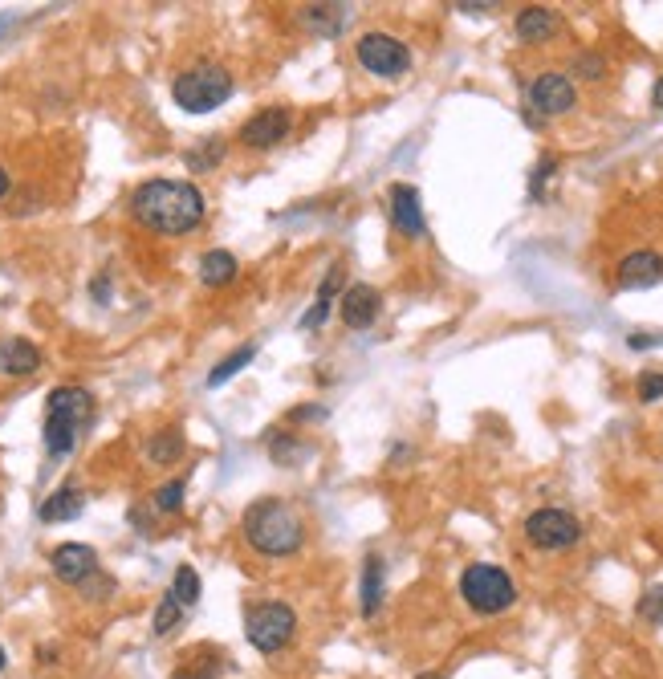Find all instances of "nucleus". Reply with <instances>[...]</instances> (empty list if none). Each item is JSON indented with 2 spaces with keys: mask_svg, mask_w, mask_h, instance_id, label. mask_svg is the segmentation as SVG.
I'll list each match as a JSON object with an SVG mask.
<instances>
[{
  "mask_svg": "<svg viewBox=\"0 0 663 679\" xmlns=\"http://www.w3.org/2000/svg\"><path fill=\"white\" fill-rule=\"evenodd\" d=\"M131 216L159 236H184L204 220V192L188 179H147L131 196Z\"/></svg>",
  "mask_w": 663,
  "mask_h": 679,
  "instance_id": "f257e3e1",
  "label": "nucleus"
},
{
  "mask_svg": "<svg viewBox=\"0 0 663 679\" xmlns=\"http://www.w3.org/2000/svg\"><path fill=\"white\" fill-rule=\"evenodd\" d=\"M245 537L265 558H289L306 541V521H301V513L289 501L265 497L245 513Z\"/></svg>",
  "mask_w": 663,
  "mask_h": 679,
  "instance_id": "f03ea898",
  "label": "nucleus"
},
{
  "mask_svg": "<svg viewBox=\"0 0 663 679\" xmlns=\"http://www.w3.org/2000/svg\"><path fill=\"white\" fill-rule=\"evenodd\" d=\"M94 415V399L82 387H53L45 403V448L49 456H70L78 448V436Z\"/></svg>",
  "mask_w": 663,
  "mask_h": 679,
  "instance_id": "7ed1b4c3",
  "label": "nucleus"
},
{
  "mask_svg": "<svg viewBox=\"0 0 663 679\" xmlns=\"http://www.w3.org/2000/svg\"><path fill=\"white\" fill-rule=\"evenodd\" d=\"M171 94H175L179 110L208 114V110H216V106H224L232 98V74L224 66H216V61H200V66H192V70H184L175 78Z\"/></svg>",
  "mask_w": 663,
  "mask_h": 679,
  "instance_id": "20e7f679",
  "label": "nucleus"
},
{
  "mask_svg": "<svg viewBox=\"0 0 663 679\" xmlns=\"http://www.w3.org/2000/svg\"><path fill=\"white\" fill-rule=\"evenodd\" d=\"M460 594H464V602H468L476 614H501V610H509V606L517 602L513 578H509L501 566H489V562L464 570Z\"/></svg>",
  "mask_w": 663,
  "mask_h": 679,
  "instance_id": "39448f33",
  "label": "nucleus"
},
{
  "mask_svg": "<svg viewBox=\"0 0 663 679\" xmlns=\"http://www.w3.org/2000/svg\"><path fill=\"white\" fill-rule=\"evenodd\" d=\"M293 631H297V614L285 602H261L245 614V635L261 655L281 651L293 639Z\"/></svg>",
  "mask_w": 663,
  "mask_h": 679,
  "instance_id": "423d86ee",
  "label": "nucleus"
},
{
  "mask_svg": "<svg viewBox=\"0 0 663 679\" xmlns=\"http://www.w3.org/2000/svg\"><path fill=\"white\" fill-rule=\"evenodd\" d=\"M354 53H358V66L379 78H399L411 70V49L391 33H363Z\"/></svg>",
  "mask_w": 663,
  "mask_h": 679,
  "instance_id": "0eeeda50",
  "label": "nucleus"
},
{
  "mask_svg": "<svg viewBox=\"0 0 663 679\" xmlns=\"http://www.w3.org/2000/svg\"><path fill=\"white\" fill-rule=\"evenodd\" d=\"M525 537L537 549H570V545L582 541V525L566 509H537L525 521Z\"/></svg>",
  "mask_w": 663,
  "mask_h": 679,
  "instance_id": "6e6552de",
  "label": "nucleus"
},
{
  "mask_svg": "<svg viewBox=\"0 0 663 679\" xmlns=\"http://www.w3.org/2000/svg\"><path fill=\"white\" fill-rule=\"evenodd\" d=\"M289 127H293V114L285 106H265L240 127V139H245V147H253V151H269V147L285 143Z\"/></svg>",
  "mask_w": 663,
  "mask_h": 679,
  "instance_id": "1a4fd4ad",
  "label": "nucleus"
},
{
  "mask_svg": "<svg viewBox=\"0 0 663 679\" xmlns=\"http://www.w3.org/2000/svg\"><path fill=\"white\" fill-rule=\"evenodd\" d=\"M53 574L62 578V582H70V586H82L86 578H94L98 574V553L90 549V545H82V541H66V545H57L53 549Z\"/></svg>",
  "mask_w": 663,
  "mask_h": 679,
  "instance_id": "9d476101",
  "label": "nucleus"
},
{
  "mask_svg": "<svg viewBox=\"0 0 663 679\" xmlns=\"http://www.w3.org/2000/svg\"><path fill=\"white\" fill-rule=\"evenodd\" d=\"M529 102H533V110H541V114H566V110H574L578 94H574V86H570L566 74H541V78H533V86H529Z\"/></svg>",
  "mask_w": 663,
  "mask_h": 679,
  "instance_id": "9b49d317",
  "label": "nucleus"
},
{
  "mask_svg": "<svg viewBox=\"0 0 663 679\" xmlns=\"http://www.w3.org/2000/svg\"><path fill=\"white\" fill-rule=\"evenodd\" d=\"M379 305H383L379 289H371V285H350V289L342 293V301H338V314H342V322H346L350 330H367V326L379 318Z\"/></svg>",
  "mask_w": 663,
  "mask_h": 679,
  "instance_id": "f8f14e48",
  "label": "nucleus"
},
{
  "mask_svg": "<svg viewBox=\"0 0 663 679\" xmlns=\"http://www.w3.org/2000/svg\"><path fill=\"white\" fill-rule=\"evenodd\" d=\"M391 224L403 236H424V208H419V192L411 183H395L391 188Z\"/></svg>",
  "mask_w": 663,
  "mask_h": 679,
  "instance_id": "ddd939ff",
  "label": "nucleus"
},
{
  "mask_svg": "<svg viewBox=\"0 0 663 679\" xmlns=\"http://www.w3.org/2000/svg\"><path fill=\"white\" fill-rule=\"evenodd\" d=\"M663 281V257L659 253H631L619 265V289H647Z\"/></svg>",
  "mask_w": 663,
  "mask_h": 679,
  "instance_id": "4468645a",
  "label": "nucleus"
},
{
  "mask_svg": "<svg viewBox=\"0 0 663 679\" xmlns=\"http://www.w3.org/2000/svg\"><path fill=\"white\" fill-rule=\"evenodd\" d=\"M41 366V350L29 342V338H5L0 342V370L5 375H33V370Z\"/></svg>",
  "mask_w": 663,
  "mask_h": 679,
  "instance_id": "2eb2a0df",
  "label": "nucleus"
},
{
  "mask_svg": "<svg viewBox=\"0 0 663 679\" xmlns=\"http://www.w3.org/2000/svg\"><path fill=\"white\" fill-rule=\"evenodd\" d=\"M82 509H86V497L74 484H66V488H57L49 501H41V521L45 525H62V521H74Z\"/></svg>",
  "mask_w": 663,
  "mask_h": 679,
  "instance_id": "dca6fc26",
  "label": "nucleus"
},
{
  "mask_svg": "<svg viewBox=\"0 0 663 679\" xmlns=\"http://www.w3.org/2000/svg\"><path fill=\"white\" fill-rule=\"evenodd\" d=\"M558 13L554 9H541V5H533V9H521V17H517V37L521 41H550L554 33H558Z\"/></svg>",
  "mask_w": 663,
  "mask_h": 679,
  "instance_id": "f3484780",
  "label": "nucleus"
},
{
  "mask_svg": "<svg viewBox=\"0 0 663 679\" xmlns=\"http://www.w3.org/2000/svg\"><path fill=\"white\" fill-rule=\"evenodd\" d=\"M236 273H240V265H236V257H232V253H224V249H208V253L200 257V281H204V285H212V289L232 285V281H236Z\"/></svg>",
  "mask_w": 663,
  "mask_h": 679,
  "instance_id": "a211bd4d",
  "label": "nucleus"
},
{
  "mask_svg": "<svg viewBox=\"0 0 663 679\" xmlns=\"http://www.w3.org/2000/svg\"><path fill=\"white\" fill-rule=\"evenodd\" d=\"M301 21H306L314 33L334 37V33L350 21V9H346V5H310V9H301Z\"/></svg>",
  "mask_w": 663,
  "mask_h": 679,
  "instance_id": "6ab92c4d",
  "label": "nucleus"
},
{
  "mask_svg": "<svg viewBox=\"0 0 663 679\" xmlns=\"http://www.w3.org/2000/svg\"><path fill=\"white\" fill-rule=\"evenodd\" d=\"M379 606H383V558L371 553V558L363 562V614L375 619Z\"/></svg>",
  "mask_w": 663,
  "mask_h": 679,
  "instance_id": "aec40b11",
  "label": "nucleus"
},
{
  "mask_svg": "<svg viewBox=\"0 0 663 679\" xmlns=\"http://www.w3.org/2000/svg\"><path fill=\"white\" fill-rule=\"evenodd\" d=\"M184 448H188L184 431H179V427H167V431H159V436H151L147 456H151L155 464H175V460H184Z\"/></svg>",
  "mask_w": 663,
  "mask_h": 679,
  "instance_id": "412c9836",
  "label": "nucleus"
},
{
  "mask_svg": "<svg viewBox=\"0 0 663 679\" xmlns=\"http://www.w3.org/2000/svg\"><path fill=\"white\" fill-rule=\"evenodd\" d=\"M253 358H257V346H253V342H249V346H240V350H232L224 362H216V366H212L208 387H224V383H228V379H236L240 370H245Z\"/></svg>",
  "mask_w": 663,
  "mask_h": 679,
  "instance_id": "4be33fe9",
  "label": "nucleus"
},
{
  "mask_svg": "<svg viewBox=\"0 0 663 679\" xmlns=\"http://www.w3.org/2000/svg\"><path fill=\"white\" fill-rule=\"evenodd\" d=\"M338 277H342V265H334V269L326 273V281H322V289H318V301H314V310L301 318V326H306V330H318V326L326 322L330 301H334V289H338Z\"/></svg>",
  "mask_w": 663,
  "mask_h": 679,
  "instance_id": "5701e85b",
  "label": "nucleus"
},
{
  "mask_svg": "<svg viewBox=\"0 0 663 679\" xmlns=\"http://www.w3.org/2000/svg\"><path fill=\"white\" fill-rule=\"evenodd\" d=\"M171 598H175L179 606H196V602H200V574H196L192 566H179V570H175Z\"/></svg>",
  "mask_w": 663,
  "mask_h": 679,
  "instance_id": "b1692460",
  "label": "nucleus"
},
{
  "mask_svg": "<svg viewBox=\"0 0 663 679\" xmlns=\"http://www.w3.org/2000/svg\"><path fill=\"white\" fill-rule=\"evenodd\" d=\"M179 623H184V606H179L171 594H163L159 606H155V623H151V631H155V635H171Z\"/></svg>",
  "mask_w": 663,
  "mask_h": 679,
  "instance_id": "393cba45",
  "label": "nucleus"
},
{
  "mask_svg": "<svg viewBox=\"0 0 663 679\" xmlns=\"http://www.w3.org/2000/svg\"><path fill=\"white\" fill-rule=\"evenodd\" d=\"M184 492H188L184 480H167V484L155 492V509H159V513H179V509H184Z\"/></svg>",
  "mask_w": 663,
  "mask_h": 679,
  "instance_id": "a878e982",
  "label": "nucleus"
},
{
  "mask_svg": "<svg viewBox=\"0 0 663 679\" xmlns=\"http://www.w3.org/2000/svg\"><path fill=\"white\" fill-rule=\"evenodd\" d=\"M639 619H647V623H663V586H655V590H647L643 598H639Z\"/></svg>",
  "mask_w": 663,
  "mask_h": 679,
  "instance_id": "bb28decb",
  "label": "nucleus"
},
{
  "mask_svg": "<svg viewBox=\"0 0 663 679\" xmlns=\"http://www.w3.org/2000/svg\"><path fill=\"white\" fill-rule=\"evenodd\" d=\"M224 159V139H204V151H192L188 155V163L200 171V167H212V163H220Z\"/></svg>",
  "mask_w": 663,
  "mask_h": 679,
  "instance_id": "cd10ccee",
  "label": "nucleus"
},
{
  "mask_svg": "<svg viewBox=\"0 0 663 679\" xmlns=\"http://www.w3.org/2000/svg\"><path fill=\"white\" fill-rule=\"evenodd\" d=\"M663 395V375H655V370H647V375L639 379V399L643 403H655Z\"/></svg>",
  "mask_w": 663,
  "mask_h": 679,
  "instance_id": "c85d7f7f",
  "label": "nucleus"
},
{
  "mask_svg": "<svg viewBox=\"0 0 663 679\" xmlns=\"http://www.w3.org/2000/svg\"><path fill=\"white\" fill-rule=\"evenodd\" d=\"M578 70H582V74H590V78H598V74H602V61H598V57H582V61H578Z\"/></svg>",
  "mask_w": 663,
  "mask_h": 679,
  "instance_id": "c756f323",
  "label": "nucleus"
},
{
  "mask_svg": "<svg viewBox=\"0 0 663 679\" xmlns=\"http://www.w3.org/2000/svg\"><path fill=\"white\" fill-rule=\"evenodd\" d=\"M94 297H98V301H106V297H110V281H106V277H98V281H94Z\"/></svg>",
  "mask_w": 663,
  "mask_h": 679,
  "instance_id": "7c9ffc66",
  "label": "nucleus"
},
{
  "mask_svg": "<svg viewBox=\"0 0 663 679\" xmlns=\"http://www.w3.org/2000/svg\"><path fill=\"white\" fill-rule=\"evenodd\" d=\"M460 13H472V17H480V13H493V5H456Z\"/></svg>",
  "mask_w": 663,
  "mask_h": 679,
  "instance_id": "2f4dec72",
  "label": "nucleus"
},
{
  "mask_svg": "<svg viewBox=\"0 0 663 679\" xmlns=\"http://www.w3.org/2000/svg\"><path fill=\"white\" fill-rule=\"evenodd\" d=\"M9 183H13V179H9V171H5V167H0V200H5V196H9Z\"/></svg>",
  "mask_w": 663,
  "mask_h": 679,
  "instance_id": "473e14b6",
  "label": "nucleus"
},
{
  "mask_svg": "<svg viewBox=\"0 0 663 679\" xmlns=\"http://www.w3.org/2000/svg\"><path fill=\"white\" fill-rule=\"evenodd\" d=\"M651 102H655V110H663V78H659V86H655V94H651Z\"/></svg>",
  "mask_w": 663,
  "mask_h": 679,
  "instance_id": "72a5a7b5",
  "label": "nucleus"
},
{
  "mask_svg": "<svg viewBox=\"0 0 663 679\" xmlns=\"http://www.w3.org/2000/svg\"><path fill=\"white\" fill-rule=\"evenodd\" d=\"M415 679H444V675H436V671H428V675H415Z\"/></svg>",
  "mask_w": 663,
  "mask_h": 679,
  "instance_id": "f704fd0d",
  "label": "nucleus"
},
{
  "mask_svg": "<svg viewBox=\"0 0 663 679\" xmlns=\"http://www.w3.org/2000/svg\"><path fill=\"white\" fill-rule=\"evenodd\" d=\"M0 671H5V651H0Z\"/></svg>",
  "mask_w": 663,
  "mask_h": 679,
  "instance_id": "c9c22d12",
  "label": "nucleus"
}]
</instances>
